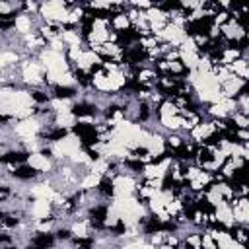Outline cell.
Masks as SVG:
<instances>
[{"mask_svg":"<svg viewBox=\"0 0 249 249\" xmlns=\"http://www.w3.org/2000/svg\"><path fill=\"white\" fill-rule=\"evenodd\" d=\"M6 171H8V177L18 183H31V181H37L43 177L41 171L35 169L31 163H19L14 167H6Z\"/></svg>","mask_w":249,"mask_h":249,"instance_id":"obj_1","label":"cell"},{"mask_svg":"<svg viewBox=\"0 0 249 249\" xmlns=\"http://www.w3.org/2000/svg\"><path fill=\"white\" fill-rule=\"evenodd\" d=\"M12 241H14L12 233H10V231H4V230H0V247H2V245H6V243H12Z\"/></svg>","mask_w":249,"mask_h":249,"instance_id":"obj_2","label":"cell"},{"mask_svg":"<svg viewBox=\"0 0 249 249\" xmlns=\"http://www.w3.org/2000/svg\"><path fill=\"white\" fill-rule=\"evenodd\" d=\"M0 249H21V247H19L18 243H14V241H12V243H6V245H2Z\"/></svg>","mask_w":249,"mask_h":249,"instance_id":"obj_3","label":"cell"},{"mask_svg":"<svg viewBox=\"0 0 249 249\" xmlns=\"http://www.w3.org/2000/svg\"><path fill=\"white\" fill-rule=\"evenodd\" d=\"M4 214H6V210H4V208H0V220L4 218Z\"/></svg>","mask_w":249,"mask_h":249,"instance_id":"obj_4","label":"cell"}]
</instances>
